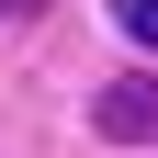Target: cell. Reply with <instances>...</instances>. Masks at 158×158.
I'll return each mask as SVG.
<instances>
[{"instance_id":"cell-1","label":"cell","mask_w":158,"mask_h":158,"mask_svg":"<svg viewBox=\"0 0 158 158\" xmlns=\"http://www.w3.org/2000/svg\"><path fill=\"white\" fill-rule=\"evenodd\" d=\"M90 124L113 147H158V79H113L102 102H90Z\"/></svg>"},{"instance_id":"cell-2","label":"cell","mask_w":158,"mask_h":158,"mask_svg":"<svg viewBox=\"0 0 158 158\" xmlns=\"http://www.w3.org/2000/svg\"><path fill=\"white\" fill-rule=\"evenodd\" d=\"M113 23H124L135 45H158V0H113Z\"/></svg>"},{"instance_id":"cell-3","label":"cell","mask_w":158,"mask_h":158,"mask_svg":"<svg viewBox=\"0 0 158 158\" xmlns=\"http://www.w3.org/2000/svg\"><path fill=\"white\" fill-rule=\"evenodd\" d=\"M34 11H56V0H0V23H34Z\"/></svg>"}]
</instances>
